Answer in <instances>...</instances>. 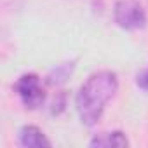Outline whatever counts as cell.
I'll list each match as a JSON object with an SVG mask.
<instances>
[{
	"label": "cell",
	"instance_id": "cell-1",
	"mask_svg": "<svg viewBox=\"0 0 148 148\" xmlns=\"http://www.w3.org/2000/svg\"><path fill=\"white\" fill-rule=\"evenodd\" d=\"M119 89V80L113 71H98L86 80L77 94V110L82 124L94 125L106 106V103L115 96Z\"/></svg>",
	"mask_w": 148,
	"mask_h": 148
},
{
	"label": "cell",
	"instance_id": "cell-3",
	"mask_svg": "<svg viewBox=\"0 0 148 148\" xmlns=\"http://www.w3.org/2000/svg\"><path fill=\"white\" fill-rule=\"evenodd\" d=\"M16 91L23 101V105L30 110H35L42 106L45 99V92L40 86V79L33 73H26L16 82Z\"/></svg>",
	"mask_w": 148,
	"mask_h": 148
},
{
	"label": "cell",
	"instance_id": "cell-7",
	"mask_svg": "<svg viewBox=\"0 0 148 148\" xmlns=\"http://www.w3.org/2000/svg\"><path fill=\"white\" fill-rule=\"evenodd\" d=\"M138 87H141L143 91L148 92V68H145L141 73H138V79H136Z\"/></svg>",
	"mask_w": 148,
	"mask_h": 148
},
{
	"label": "cell",
	"instance_id": "cell-6",
	"mask_svg": "<svg viewBox=\"0 0 148 148\" xmlns=\"http://www.w3.org/2000/svg\"><path fill=\"white\" fill-rule=\"evenodd\" d=\"M71 68H73L71 64H70V66H68V64H61V66H58V68L51 73V75L47 77V79H49L47 82H49L51 86H56V84L64 82V80H66V77L71 73Z\"/></svg>",
	"mask_w": 148,
	"mask_h": 148
},
{
	"label": "cell",
	"instance_id": "cell-2",
	"mask_svg": "<svg viewBox=\"0 0 148 148\" xmlns=\"http://www.w3.org/2000/svg\"><path fill=\"white\" fill-rule=\"evenodd\" d=\"M113 19L124 30H141L146 26V12L136 0H119L113 9Z\"/></svg>",
	"mask_w": 148,
	"mask_h": 148
},
{
	"label": "cell",
	"instance_id": "cell-5",
	"mask_svg": "<svg viewBox=\"0 0 148 148\" xmlns=\"http://www.w3.org/2000/svg\"><path fill=\"white\" fill-rule=\"evenodd\" d=\"M127 139L122 132H103L92 138L91 146H127Z\"/></svg>",
	"mask_w": 148,
	"mask_h": 148
},
{
	"label": "cell",
	"instance_id": "cell-4",
	"mask_svg": "<svg viewBox=\"0 0 148 148\" xmlns=\"http://www.w3.org/2000/svg\"><path fill=\"white\" fill-rule=\"evenodd\" d=\"M19 143L26 148H40L51 146V141L44 136V132L35 125H25L19 132Z\"/></svg>",
	"mask_w": 148,
	"mask_h": 148
}]
</instances>
